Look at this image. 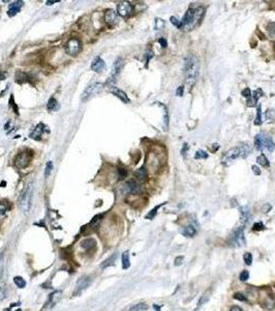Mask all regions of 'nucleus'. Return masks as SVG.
Wrapping results in <instances>:
<instances>
[{
	"mask_svg": "<svg viewBox=\"0 0 275 311\" xmlns=\"http://www.w3.org/2000/svg\"><path fill=\"white\" fill-rule=\"evenodd\" d=\"M204 15V8L199 6V7H190L188 11L183 16V19L181 21V27L180 29L185 31L192 30L193 28L197 27L199 23L202 20V17Z\"/></svg>",
	"mask_w": 275,
	"mask_h": 311,
	"instance_id": "obj_1",
	"label": "nucleus"
},
{
	"mask_svg": "<svg viewBox=\"0 0 275 311\" xmlns=\"http://www.w3.org/2000/svg\"><path fill=\"white\" fill-rule=\"evenodd\" d=\"M184 75L187 84L192 87L199 75V61L195 55H188L184 59Z\"/></svg>",
	"mask_w": 275,
	"mask_h": 311,
	"instance_id": "obj_2",
	"label": "nucleus"
},
{
	"mask_svg": "<svg viewBox=\"0 0 275 311\" xmlns=\"http://www.w3.org/2000/svg\"><path fill=\"white\" fill-rule=\"evenodd\" d=\"M33 190H34V184L29 183L26 185L25 189L23 190V192H22L20 199H19V207H20V210L22 212L28 213L29 210H30Z\"/></svg>",
	"mask_w": 275,
	"mask_h": 311,
	"instance_id": "obj_3",
	"label": "nucleus"
},
{
	"mask_svg": "<svg viewBox=\"0 0 275 311\" xmlns=\"http://www.w3.org/2000/svg\"><path fill=\"white\" fill-rule=\"evenodd\" d=\"M255 147L258 151H273L275 148V143L272 141L269 136L265 134H258L254 138Z\"/></svg>",
	"mask_w": 275,
	"mask_h": 311,
	"instance_id": "obj_4",
	"label": "nucleus"
},
{
	"mask_svg": "<svg viewBox=\"0 0 275 311\" xmlns=\"http://www.w3.org/2000/svg\"><path fill=\"white\" fill-rule=\"evenodd\" d=\"M238 158H241L240 144H239L238 146H236L234 148H231V150H229L228 151H226V153L222 156L221 163H222V165H225V166H230V165H231L233 162Z\"/></svg>",
	"mask_w": 275,
	"mask_h": 311,
	"instance_id": "obj_5",
	"label": "nucleus"
},
{
	"mask_svg": "<svg viewBox=\"0 0 275 311\" xmlns=\"http://www.w3.org/2000/svg\"><path fill=\"white\" fill-rule=\"evenodd\" d=\"M103 84L100 82H94L87 87V88L84 90V92L82 93V101L83 102H87L89 99L93 98L95 95H97L98 92H100V90L102 89Z\"/></svg>",
	"mask_w": 275,
	"mask_h": 311,
	"instance_id": "obj_6",
	"label": "nucleus"
},
{
	"mask_svg": "<svg viewBox=\"0 0 275 311\" xmlns=\"http://www.w3.org/2000/svg\"><path fill=\"white\" fill-rule=\"evenodd\" d=\"M82 48V44H81L80 40H78L76 37H72L67 41L65 45V52L70 56H75L81 51Z\"/></svg>",
	"mask_w": 275,
	"mask_h": 311,
	"instance_id": "obj_7",
	"label": "nucleus"
},
{
	"mask_svg": "<svg viewBox=\"0 0 275 311\" xmlns=\"http://www.w3.org/2000/svg\"><path fill=\"white\" fill-rule=\"evenodd\" d=\"M122 64H123V61H122V59L120 57L117 58V59L114 61L111 75H110L109 79H108V84H110V85L113 84V83H115V81L117 80L119 74H120V71L122 69Z\"/></svg>",
	"mask_w": 275,
	"mask_h": 311,
	"instance_id": "obj_8",
	"label": "nucleus"
},
{
	"mask_svg": "<svg viewBox=\"0 0 275 311\" xmlns=\"http://www.w3.org/2000/svg\"><path fill=\"white\" fill-rule=\"evenodd\" d=\"M32 158L31 153H26V151H22L20 153L15 160V164L18 168H25L28 166V164L30 163V160Z\"/></svg>",
	"mask_w": 275,
	"mask_h": 311,
	"instance_id": "obj_9",
	"label": "nucleus"
},
{
	"mask_svg": "<svg viewBox=\"0 0 275 311\" xmlns=\"http://www.w3.org/2000/svg\"><path fill=\"white\" fill-rule=\"evenodd\" d=\"M91 284V277L89 276H83L78 280L76 288L73 290V296H78L82 293L83 290H85L89 285Z\"/></svg>",
	"mask_w": 275,
	"mask_h": 311,
	"instance_id": "obj_10",
	"label": "nucleus"
},
{
	"mask_svg": "<svg viewBox=\"0 0 275 311\" xmlns=\"http://www.w3.org/2000/svg\"><path fill=\"white\" fill-rule=\"evenodd\" d=\"M140 192H141L140 184H138L135 180L127 181L123 186V188H122V193L123 194H132V195H135V194H139Z\"/></svg>",
	"mask_w": 275,
	"mask_h": 311,
	"instance_id": "obj_11",
	"label": "nucleus"
},
{
	"mask_svg": "<svg viewBox=\"0 0 275 311\" xmlns=\"http://www.w3.org/2000/svg\"><path fill=\"white\" fill-rule=\"evenodd\" d=\"M231 243L233 245H236V246H244L245 245L243 228L239 227L233 232V234L231 235Z\"/></svg>",
	"mask_w": 275,
	"mask_h": 311,
	"instance_id": "obj_12",
	"label": "nucleus"
},
{
	"mask_svg": "<svg viewBox=\"0 0 275 311\" xmlns=\"http://www.w3.org/2000/svg\"><path fill=\"white\" fill-rule=\"evenodd\" d=\"M132 12V6L129 2L127 1H122L120 3H118L117 5V14L121 17H128L129 15L131 14Z\"/></svg>",
	"mask_w": 275,
	"mask_h": 311,
	"instance_id": "obj_13",
	"label": "nucleus"
},
{
	"mask_svg": "<svg viewBox=\"0 0 275 311\" xmlns=\"http://www.w3.org/2000/svg\"><path fill=\"white\" fill-rule=\"evenodd\" d=\"M49 129H48L44 124H38L36 127L33 129V131L31 132V134L29 135V137L31 139H34V140H40L41 136L45 132H48Z\"/></svg>",
	"mask_w": 275,
	"mask_h": 311,
	"instance_id": "obj_14",
	"label": "nucleus"
},
{
	"mask_svg": "<svg viewBox=\"0 0 275 311\" xmlns=\"http://www.w3.org/2000/svg\"><path fill=\"white\" fill-rule=\"evenodd\" d=\"M24 5V2L19 0V1H15V2H12L11 4L8 5V11H7V15L8 17H14L18 14L19 12L21 11L22 6Z\"/></svg>",
	"mask_w": 275,
	"mask_h": 311,
	"instance_id": "obj_15",
	"label": "nucleus"
},
{
	"mask_svg": "<svg viewBox=\"0 0 275 311\" xmlns=\"http://www.w3.org/2000/svg\"><path fill=\"white\" fill-rule=\"evenodd\" d=\"M105 20L108 24L110 25H114V24H117L118 21H119V18H118V14L117 12L114 11V9H108L105 14Z\"/></svg>",
	"mask_w": 275,
	"mask_h": 311,
	"instance_id": "obj_16",
	"label": "nucleus"
},
{
	"mask_svg": "<svg viewBox=\"0 0 275 311\" xmlns=\"http://www.w3.org/2000/svg\"><path fill=\"white\" fill-rule=\"evenodd\" d=\"M105 66H106V63H105V61H103L102 58L99 57V56H96L94 59L92 60L91 70L94 71V72H96V73H99L103 70Z\"/></svg>",
	"mask_w": 275,
	"mask_h": 311,
	"instance_id": "obj_17",
	"label": "nucleus"
},
{
	"mask_svg": "<svg viewBox=\"0 0 275 311\" xmlns=\"http://www.w3.org/2000/svg\"><path fill=\"white\" fill-rule=\"evenodd\" d=\"M110 91H111L114 96H117L118 99H120L123 103H129L128 96H126V93L123 91V90L119 89V88H117V87H113V86H112V88L110 89Z\"/></svg>",
	"mask_w": 275,
	"mask_h": 311,
	"instance_id": "obj_18",
	"label": "nucleus"
},
{
	"mask_svg": "<svg viewBox=\"0 0 275 311\" xmlns=\"http://www.w3.org/2000/svg\"><path fill=\"white\" fill-rule=\"evenodd\" d=\"M95 245H96V241L92 238L86 239L81 242V247H82V249H84V250H89V249L94 248Z\"/></svg>",
	"mask_w": 275,
	"mask_h": 311,
	"instance_id": "obj_19",
	"label": "nucleus"
},
{
	"mask_svg": "<svg viewBox=\"0 0 275 311\" xmlns=\"http://www.w3.org/2000/svg\"><path fill=\"white\" fill-rule=\"evenodd\" d=\"M196 233H197V226L193 225L192 223L187 225L183 230V235L187 236V238H192Z\"/></svg>",
	"mask_w": 275,
	"mask_h": 311,
	"instance_id": "obj_20",
	"label": "nucleus"
},
{
	"mask_svg": "<svg viewBox=\"0 0 275 311\" xmlns=\"http://www.w3.org/2000/svg\"><path fill=\"white\" fill-rule=\"evenodd\" d=\"M47 109L49 110L50 112L52 111H56L57 109H59V105H58V102L56 99L54 98H51L49 101H48L47 104Z\"/></svg>",
	"mask_w": 275,
	"mask_h": 311,
	"instance_id": "obj_21",
	"label": "nucleus"
},
{
	"mask_svg": "<svg viewBox=\"0 0 275 311\" xmlns=\"http://www.w3.org/2000/svg\"><path fill=\"white\" fill-rule=\"evenodd\" d=\"M210 297H211V290H206L205 293H204V294H202V297H201V299L199 300L198 307H200V306H203L204 304L208 302V301H209V299H210Z\"/></svg>",
	"mask_w": 275,
	"mask_h": 311,
	"instance_id": "obj_22",
	"label": "nucleus"
},
{
	"mask_svg": "<svg viewBox=\"0 0 275 311\" xmlns=\"http://www.w3.org/2000/svg\"><path fill=\"white\" fill-rule=\"evenodd\" d=\"M130 267V261H129V254L127 251H125L123 254H122V269L126 270Z\"/></svg>",
	"mask_w": 275,
	"mask_h": 311,
	"instance_id": "obj_23",
	"label": "nucleus"
},
{
	"mask_svg": "<svg viewBox=\"0 0 275 311\" xmlns=\"http://www.w3.org/2000/svg\"><path fill=\"white\" fill-rule=\"evenodd\" d=\"M135 177H137L138 180H145L147 177V170L145 169L144 167H141V168H139V169L135 172Z\"/></svg>",
	"mask_w": 275,
	"mask_h": 311,
	"instance_id": "obj_24",
	"label": "nucleus"
},
{
	"mask_svg": "<svg viewBox=\"0 0 275 311\" xmlns=\"http://www.w3.org/2000/svg\"><path fill=\"white\" fill-rule=\"evenodd\" d=\"M274 306H275V303L271 298H267V299L265 301H263V303H262V307L265 308V309H267V310L273 309Z\"/></svg>",
	"mask_w": 275,
	"mask_h": 311,
	"instance_id": "obj_25",
	"label": "nucleus"
},
{
	"mask_svg": "<svg viewBox=\"0 0 275 311\" xmlns=\"http://www.w3.org/2000/svg\"><path fill=\"white\" fill-rule=\"evenodd\" d=\"M261 96H262V90H261V89L255 90V91H254V92L251 93V96H250V98H252V101L249 103V105L254 106L255 104H257L258 98H261Z\"/></svg>",
	"mask_w": 275,
	"mask_h": 311,
	"instance_id": "obj_26",
	"label": "nucleus"
},
{
	"mask_svg": "<svg viewBox=\"0 0 275 311\" xmlns=\"http://www.w3.org/2000/svg\"><path fill=\"white\" fill-rule=\"evenodd\" d=\"M257 161H258V163L262 165V166H264V167H269L270 166V163H269V160L266 158V156L265 155H261V156H258V157L257 158Z\"/></svg>",
	"mask_w": 275,
	"mask_h": 311,
	"instance_id": "obj_27",
	"label": "nucleus"
},
{
	"mask_svg": "<svg viewBox=\"0 0 275 311\" xmlns=\"http://www.w3.org/2000/svg\"><path fill=\"white\" fill-rule=\"evenodd\" d=\"M240 147H241V158H246L251 151L249 145L246 143H242V144H240Z\"/></svg>",
	"mask_w": 275,
	"mask_h": 311,
	"instance_id": "obj_28",
	"label": "nucleus"
},
{
	"mask_svg": "<svg viewBox=\"0 0 275 311\" xmlns=\"http://www.w3.org/2000/svg\"><path fill=\"white\" fill-rule=\"evenodd\" d=\"M146 309H148V306L145 303H138L132 306L131 308L129 309V311H143Z\"/></svg>",
	"mask_w": 275,
	"mask_h": 311,
	"instance_id": "obj_29",
	"label": "nucleus"
},
{
	"mask_svg": "<svg viewBox=\"0 0 275 311\" xmlns=\"http://www.w3.org/2000/svg\"><path fill=\"white\" fill-rule=\"evenodd\" d=\"M116 257H117V254H113L111 257L108 258L107 260H105L102 262V268H107V267H110V265H112V264H114V261L116 260Z\"/></svg>",
	"mask_w": 275,
	"mask_h": 311,
	"instance_id": "obj_30",
	"label": "nucleus"
},
{
	"mask_svg": "<svg viewBox=\"0 0 275 311\" xmlns=\"http://www.w3.org/2000/svg\"><path fill=\"white\" fill-rule=\"evenodd\" d=\"M14 282L19 288H24L26 286V281L24 280V278H22L20 276H16L14 278Z\"/></svg>",
	"mask_w": 275,
	"mask_h": 311,
	"instance_id": "obj_31",
	"label": "nucleus"
},
{
	"mask_svg": "<svg viewBox=\"0 0 275 311\" xmlns=\"http://www.w3.org/2000/svg\"><path fill=\"white\" fill-rule=\"evenodd\" d=\"M26 79H27V74H25L23 72H18L17 75H16V81H17L18 83L26 82V81H27Z\"/></svg>",
	"mask_w": 275,
	"mask_h": 311,
	"instance_id": "obj_32",
	"label": "nucleus"
},
{
	"mask_svg": "<svg viewBox=\"0 0 275 311\" xmlns=\"http://www.w3.org/2000/svg\"><path fill=\"white\" fill-rule=\"evenodd\" d=\"M166 205V202H164V203H161V205H159L155 206L153 210H150V212L148 213L147 215H146V219H153V218H154V216L156 215V213H157V210L159 209L160 206H163V205Z\"/></svg>",
	"mask_w": 275,
	"mask_h": 311,
	"instance_id": "obj_33",
	"label": "nucleus"
},
{
	"mask_svg": "<svg viewBox=\"0 0 275 311\" xmlns=\"http://www.w3.org/2000/svg\"><path fill=\"white\" fill-rule=\"evenodd\" d=\"M240 213H241V218L243 219V221L245 222L249 216V213H248V209L247 206H242L240 207Z\"/></svg>",
	"mask_w": 275,
	"mask_h": 311,
	"instance_id": "obj_34",
	"label": "nucleus"
},
{
	"mask_svg": "<svg viewBox=\"0 0 275 311\" xmlns=\"http://www.w3.org/2000/svg\"><path fill=\"white\" fill-rule=\"evenodd\" d=\"M254 124L257 126L262 125V111H261V105H258V112H257V117H255V121Z\"/></svg>",
	"mask_w": 275,
	"mask_h": 311,
	"instance_id": "obj_35",
	"label": "nucleus"
},
{
	"mask_svg": "<svg viewBox=\"0 0 275 311\" xmlns=\"http://www.w3.org/2000/svg\"><path fill=\"white\" fill-rule=\"evenodd\" d=\"M243 259H244V261H245V264L250 265L252 264V255H251V253H249V252H246V253H244Z\"/></svg>",
	"mask_w": 275,
	"mask_h": 311,
	"instance_id": "obj_36",
	"label": "nucleus"
},
{
	"mask_svg": "<svg viewBox=\"0 0 275 311\" xmlns=\"http://www.w3.org/2000/svg\"><path fill=\"white\" fill-rule=\"evenodd\" d=\"M268 33H269V35L271 37H275V23H270L269 25H268Z\"/></svg>",
	"mask_w": 275,
	"mask_h": 311,
	"instance_id": "obj_37",
	"label": "nucleus"
},
{
	"mask_svg": "<svg viewBox=\"0 0 275 311\" xmlns=\"http://www.w3.org/2000/svg\"><path fill=\"white\" fill-rule=\"evenodd\" d=\"M234 299L241 301V302H247V298L245 297V294H241V293H236L234 294Z\"/></svg>",
	"mask_w": 275,
	"mask_h": 311,
	"instance_id": "obj_38",
	"label": "nucleus"
},
{
	"mask_svg": "<svg viewBox=\"0 0 275 311\" xmlns=\"http://www.w3.org/2000/svg\"><path fill=\"white\" fill-rule=\"evenodd\" d=\"M195 158L196 159H207L208 158V154H207L205 151H198L196 153Z\"/></svg>",
	"mask_w": 275,
	"mask_h": 311,
	"instance_id": "obj_39",
	"label": "nucleus"
},
{
	"mask_svg": "<svg viewBox=\"0 0 275 311\" xmlns=\"http://www.w3.org/2000/svg\"><path fill=\"white\" fill-rule=\"evenodd\" d=\"M127 175V170L124 169V168H119L118 169V177L119 180H123Z\"/></svg>",
	"mask_w": 275,
	"mask_h": 311,
	"instance_id": "obj_40",
	"label": "nucleus"
},
{
	"mask_svg": "<svg viewBox=\"0 0 275 311\" xmlns=\"http://www.w3.org/2000/svg\"><path fill=\"white\" fill-rule=\"evenodd\" d=\"M52 169H53V163H52V162L50 161V162H48V163H47L46 170H45V175H46V177H48V176L50 175Z\"/></svg>",
	"mask_w": 275,
	"mask_h": 311,
	"instance_id": "obj_41",
	"label": "nucleus"
},
{
	"mask_svg": "<svg viewBox=\"0 0 275 311\" xmlns=\"http://www.w3.org/2000/svg\"><path fill=\"white\" fill-rule=\"evenodd\" d=\"M164 26V21L161 20V19H156L155 20V29L156 30H159Z\"/></svg>",
	"mask_w": 275,
	"mask_h": 311,
	"instance_id": "obj_42",
	"label": "nucleus"
},
{
	"mask_svg": "<svg viewBox=\"0 0 275 311\" xmlns=\"http://www.w3.org/2000/svg\"><path fill=\"white\" fill-rule=\"evenodd\" d=\"M102 221V215H99V216H96L94 217V218L92 219V221L91 223H90V225L91 226H94V227H96L98 224H99V222Z\"/></svg>",
	"mask_w": 275,
	"mask_h": 311,
	"instance_id": "obj_43",
	"label": "nucleus"
},
{
	"mask_svg": "<svg viewBox=\"0 0 275 311\" xmlns=\"http://www.w3.org/2000/svg\"><path fill=\"white\" fill-rule=\"evenodd\" d=\"M170 21H171V23H172L174 26H176V27H178V28L181 27V21L178 20L176 17H171Z\"/></svg>",
	"mask_w": 275,
	"mask_h": 311,
	"instance_id": "obj_44",
	"label": "nucleus"
},
{
	"mask_svg": "<svg viewBox=\"0 0 275 311\" xmlns=\"http://www.w3.org/2000/svg\"><path fill=\"white\" fill-rule=\"evenodd\" d=\"M249 278V273L247 271H242L240 274V280L241 281H246Z\"/></svg>",
	"mask_w": 275,
	"mask_h": 311,
	"instance_id": "obj_45",
	"label": "nucleus"
},
{
	"mask_svg": "<svg viewBox=\"0 0 275 311\" xmlns=\"http://www.w3.org/2000/svg\"><path fill=\"white\" fill-rule=\"evenodd\" d=\"M9 106H11V107H12V108H14V111H15V113H17V114H18V106L17 105H16V103L14 102V96H11V99H9Z\"/></svg>",
	"mask_w": 275,
	"mask_h": 311,
	"instance_id": "obj_46",
	"label": "nucleus"
},
{
	"mask_svg": "<svg viewBox=\"0 0 275 311\" xmlns=\"http://www.w3.org/2000/svg\"><path fill=\"white\" fill-rule=\"evenodd\" d=\"M252 228H254V230H262V229L265 228V226L262 222H258V223H254Z\"/></svg>",
	"mask_w": 275,
	"mask_h": 311,
	"instance_id": "obj_47",
	"label": "nucleus"
},
{
	"mask_svg": "<svg viewBox=\"0 0 275 311\" xmlns=\"http://www.w3.org/2000/svg\"><path fill=\"white\" fill-rule=\"evenodd\" d=\"M251 91H250V89L249 88H245L244 90H243V91H242V96H245V98H250V96H251Z\"/></svg>",
	"mask_w": 275,
	"mask_h": 311,
	"instance_id": "obj_48",
	"label": "nucleus"
},
{
	"mask_svg": "<svg viewBox=\"0 0 275 311\" xmlns=\"http://www.w3.org/2000/svg\"><path fill=\"white\" fill-rule=\"evenodd\" d=\"M270 210H271V205H269V203H266V205H264L263 207H262V212H263L264 214L268 213Z\"/></svg>",
	"mask_w": 275,
	"mask_h": 311,
	"instance_id": "obj_49",
	"label": "nucleus"
},
{
	"mask_svg": "<svg viewBox=\"0 0 275 311\" xmlns=\"http://www.w3.org/2000/svg\"><path fill=\"white\" fill-rule=\"evenodd\" d=\"M183 92H184V86H179V87H178V89L176 90V96H183Z\"/></svg>",
	"mask_w": 275,
	"mask_h": 311,
	"instance_id": "obj_50",
	"label": "nucleus"
},
{
	"mask_svg": "<svg viewBox=\"0 0 275 311\" xmlns=\"http://www.w3.org/2000/svg\"><path fill=\"white\" fill-rule=\"evenodd\" d=\"M152 57H153V52L149 50V51H148L147 53H146V62H147V63L149 62L150 58H152Z\"/></svg>",
	"mask_w": 275,
	"mask_h": 311,
	"instance_id": "obj_51",
	"label": "nucleus"
},
{
	"mask_svg": "<svg viewBox=\"0 0 275 311\" xmlns=\"http://www.w3.org/2000/svg\"><path fill=\"white\" fill-rule=\"evenodd\" d=\"M3 271V254H0V277Z\"/></svg>",
	"mask_w": 275,
	"mask_h": 311,
	"instance_id": "obj_52",
	"label": "nucleus"
},
{
	"mask_svg": "<svg viewBox=\"0 0 275 311\" xmlns=\"http://www.w3.org/2000/svg\"><path fill=\"white\" fill-rule=\"evenodd\" d=\"M182 260H183V256H178L175 259V265H180L182 264Z\"/></svg>",
	"mask_w": 275,
	"mask_h": 311,
	"instance_id": "obj_53",
	"label": "nucleus"
},
{
	"mask_svg": "<svg viewBox=\"0 0 275 311\" xmlns=\"http://www.w3.org/2000/svg\"><path fill=\"white\" fill-rule=\"evenodd\" d=\"M252 170H254V173L255 174V175H258V174L261 173L260 168H258V166H255V165H254V166H252Z\"/></svg>",
	"mask_w": 275,
	"mask_h": 311,
	"instance_id": "obj_54",
	"label": "nucleus"
},
{
	"mask_svg": "<svg viewBox=\"0 0 275 311\" xmlns=\"http://www.w3.org/2000/svg\"><path fill=\"white\" fill-rule=\"evenodd\" d=\"M158 43L161 45V47H163V48H166L167 47V41L164 40V38H159V40H158Z\"/></svg>",
	"mask_w": 275,
	"mask_h": 311,
	"instance_id": "obj_55",
	"label": "nucleus"
},
{
	"mask_svg": "<svg viewBox=\"0 0 275 311\" xmlns=\"http://www.w3.org/2000/svg\"><path fill=\"white\" fill-rule=\"evenodd\" d=\"M187 150H188V145H187V143H185V144H184L183 148H182V151H181V154H182L183 156H186Z\"/></svg>",
	"mask_w": 275,
	"mask_h": 311,
	"instance_id": "obj_56",
	"label": "nucleus"
},
{
	"mask_svg": "<svg viewBox=\"0 0 275 311\" xmlns=\"http://www.w3.org/2000/svg\"><path fill=\"white\" fill-rule=\"evenodd\" d=\"M230 311H242V309H241L239 306L234 305V306H232V307H231V309H230Z\"/></svg>",
	"mask_w": 275,
	"mask_h": 311,
	"instance_id": "obj_57",
	"label": "nucleus"
},
{
	"mask_svg": "<svg viewBox=\"0 0 275 311\" xmlns=\"http://www.w3.org/2000/svg\"><path fill=\"white\" fill-rule=\"evenodd\" d=\"M5 210H6V207L4 205H0V214H4L5 213Z\"/></svg>",
	"mask_w": 275,
	"mask_h": 311,
	"instance_id": "obj_58",
	"label": "nucleus"
},
{
	"mask_svg": "<svg viewBox=\"0 0 275 311\" xmlns=\"http://www.w3.org/2000/svg\"><path fill=\"white\" fill-rule=\"evenodd\" d=\"M57 2H59V0H54V1H47L46 4L47 5H53L54 3H57Z\"/></svg>",
	"mask_w": 275,
	"mask_h": 311,
	"instance_id": "obj_59",
	"label": "nucleus"
},
{
	"mask_svg": "<svg viewBox=\"0 0 275 311\" xmlns=\"http://www.w3.org/2000/svg\"><path fill=\"white\" fill-rule=\"evenodd\" d=\"M4 79H5V74L2 73V72H0V81H2V80H4Z\"/></svg>",
	"mask_w": 275,
	"mask_h": 311,
	"instance_id": "obj_60",
	"label": "nucleus"
},
{
	"mask_svg": "<svg viewBox=\"0 0 275 311\" xmlns=\"http://www.w3.org/2000/svg\"><path fill=\"white\" fill-rule=\"evenodd\" d=\"M213 145H214V146H213V150H214V151L215 150H218V147H219L218 144H213Z\"/></svg>",
	"mask_w": 275,
	"mask_h": 311,
	"instance_id": "obj_61",
	"label": "nucleus"
},
{
	"mask_svg": "<svg viewBox=\"0 0 275 311\" xmlns=\"http://www.w3.org/2000/svg\"><path fill=\"white\" fill-rule=\"evenodd\" d=\"M153 307H154V308H155V310H156V311H159V310H160V308H159V307H158V306H156V305H154Z\"/></svg>",
	"mask_w": 275,
	"mask_h": 311,
	"instance_id": "obj_62",
	"label": "nucleus"
},
{
	"mask_svg": "<svg viewBox=\"0 0 275 311\" xmlns=\"http://www.w3.org/2000/svg\"><path fill=\"white\" fill-rule=\"evenodd\" d=\"M16 311H22L21 309H17V310H16Z\"/></svg>",
	"mask_w": 275,
	"mask_h": 311,
	"instance_id": "obj_63",
	"label": "nucleus"
},
{
	"mask_svg": "<svg viewBox=\"0 0 275 311\" xmlns=\"http://www.w3.org/2000/svg\"><path fill=\"white\" fill-rule=\"evenodd\" d=\"M4 311H9V310H8V309H5Z\"/></svg>",
	"mask_w": 275,
	"mask_h": 311,
	"instance_id": "obj_64",
	"label": "nucleus"
}]
</instances>
